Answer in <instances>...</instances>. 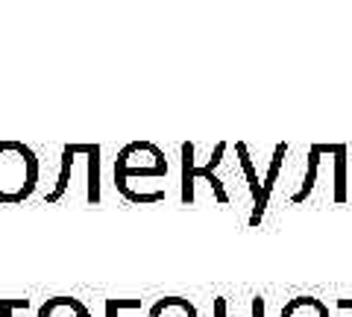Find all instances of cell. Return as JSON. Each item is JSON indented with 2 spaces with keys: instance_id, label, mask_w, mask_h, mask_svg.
<instances>
[{
  "instance_id": "cell-8",
  "label": "cell",
  "mask_w": 352,
  "mask_h": 317,
  "mask_svg": "<svg viewBox=\"0 0 352 317\" xmlns=\"http://www.w3.org/2000/svg\"><path fill=\"white\" fill-rule=\"evenodd\" d=\"M36 317H91V309L76 300V297H65V294H59V297H50L44 300L38 305Z\"/></svg>"
},
{
  "instance_id": "cell-6",
  "label": "cell",
  "mask_w": 352,
  "mask_h": 317,
  "mask_svg": "<svg viewBox=\"0 0 352 317\" xmlns=\"http://www.w3.org/2000/svg\"><path fill=\"white\" fill-rule=\"evenodd\" d=\"M80 153L85 159V203L97 206L103 200V147L100 144H80Z\"/></svg>"
},
{
  "instance_id": "cell-10",
  "label": "cell",
  "mask_w": 352,
  "mask_h": 317,
  "mask_svg": "<svg viewBox=\"0 0 352 317\" xmlns=\"http://www.w3.org/2000/svg\"><path fill=\"white\" fill-rule=\"evenodd\" d=\"M332 200L346 203V144L332 147Z\"/></svg>"
},
{
  "instance_id": "cell-2",
  "label": "cell",
  "mask_w": 352,
  "mask_h": 317,
  "mask_svg": "<svg viewBox=\"0 0 352 317\" xmlns=\"http://www.w3.org/2000/svg\"><path fill=\"white\" fill-rule=\"evenodd\" d=\"M229 144L226 141H217V144L208 150V159L206 162H197V144L194 141H182L179 144V159H182V177H179V188H182V203L191 206L197 200V182L206 179L208 188H212L214 200L220 206L229 203V194H226V185L220 179V165H223V156H226Z\"/></svg>"
},
{
  "instance_id": "cell-1",
  "label": "cell",
  "mask_w": 352,
  "mask_h": 317,
  "mask_svg": "<svg viewBox=\"0 0 352 317\" xmlns=\"http://www.w3.org/2000/svg\"><path fill=\"white\" fill-rule=\"evenodd\" d=\"M41 162L38 153L24 141H0V203L21 206L38 188Z\"/></svg>"
},
{
  "instance_id": "cell-4",
  "label": "cell",
  "mask_w": 352,
  "mask_h": 317,
  "mask_svg": "<svg viewBox=\"0 0 352 317\" xmlns=\"http://www.w3.org/2000/svg\"><path fill=\"white\" fill-rule=\"evenodd\" d=\"M285 156H288V144H276V147H273L270 162H267V171H264V179H261V194H258V200L252 203V212H250V221H247L252 229H256L264 221V212H267V206H270L273 188H276V182L282 177Z\"/></svg>"
},
{
  "instance_id": "cell-12",
  "label": "cell",
  "mask_w": 352,
  "mask_h": 317,
  "mask_svg": "<svg viewBox=\"0 0 352 317\" xmlns=\"http://www.w3.org/2000/svg\"><path fill=\"white\" fill-rule=\"evenodd\" d=\"M235 153H238V165H241V173H244V177H247L250 197H252V203H256V200H258V194H261V179H258V168H256V162H252V156H250L247 141H235Z\"/></svg>"
},
{
  "instance_id": "cell-13",
  "label": "cell",
  "mask_w": 352,
  "mask_h": 317,
  "mask_svg": "<svg viewBox=\"0 0 352 317\" xmlns=\"http://www.w3.org/2000/svg\"><path fill=\"white\" fill-rule=\"evenodd\" d=\"M250 309H252V317H264V314H267V303H264V297H252ZM212 317H229V300L226 297H214Z\"/></svg>"
},
{
  "instance_id": "cell-7",
  "label": "cell",
  "mask_w": 352,
  "mask_h": 317,
  "mask_svg": "<svg viewBox=\"0 0 352 317\" xmlns=\"http://www.w3.org/2000/svg\"><path fill=\"white\" fill-rule=\"evenodd\" d=\"M74 162H76V147L74 144H65L59 150V173H56V182L50 185L47 191H44V203H50V206H56L62 203L65 197H68L71 191V179H74Z\"/></svg>"
},
{
  "instance_id": "cell-14",
  "label": "cell",
  "mask_w": 352,
  "mask_h": 317,
  "mask_svg": "<svg viewBox=\"0 0 352 317\" xmlns=\"http://www.w3.org/2000/svg\"><path fill=\"white\" fill-rule=\"evenodd\" d=\"M132 309H141V300H106L103 314L106 317H118L120 311H132Z\"/></svg>"
},
{
  "instance_id": "cell-3",
  "label": "cell",
  "mask_w": 352,
  "mask_h": 317,
  "mask_svg": "<svg viewBox=\"0 0 352 317\" xmlns=\"http://www.w3.org/2000/svg\"><path fill=\"white\" fill-rule=\"evenodd\" d=\"M168 177V156L153 141H129L120 147L115 159V188L126 197L135 179H164Z\"/></svg>"
},
{
  "instance_id": "cell-5",
  "label": "cell",
  "mask_w": 352,
  "mask_h": 317,
  "mask_svg": "<svg viewBox=\"0 0 352 317\" xmlns=\"http://www.w3.org/2000/svg\"><path fill=\"white\" fill-rule=\"evenodd\" d=\"M326 156H332V144H311V147H308L302 182H300V188H296V191L291 194V203H305L308 197L314 194L317 182H320V171H323Z\"/></svg>"
},
{
  "instance_id": "cell-11",
  "label": "cell",
  "mask_w": 352,
  "mask_h": 317,
  "mask_svg": "<svg viewBox=\"0 0 352 317\" xmlns=\"http://www.w3.org/2000/svg\"><path fill=\"white\" fill-rule=\"evenodd\" d=\"M279 317H332L329 305L317 297H294L285 303V309Z\"/></svg>"
},
{
  "instance_id": "cell-16",
  "label": "cell",
  "mask_w": 352,
  "mask_h": 317,
  "mask_svg": "<svg viewBox=\"0 0 352 317\" xmlns=\"http://www.w3.org/2000/svg\"><path fill=\"white\" fill-rule=\"evenodd\" d=\"M340 309H352V300H338Z\"/></svg>"
},
{
  "instance_id": "cell-15",
  "label": "cell",
  "mask_w": 352,
  "mask_h": 317,
  "mask_svg": "<svg viewBox=\"0 0 352 317\" xmlns=\"http://www.w3.org/2000/svg\"><path fill=\"white\" fill-rule=\"evenodd\" d=\"M30 309V300H0V317H12L15 311H27Z\"/></svg>"
},
{
  "instance_id": "cell-9",
  "label": "cell",
  "mask_w": 352,
  "mask_h": 317,
  "mask_svg": "<svg viewBox=\"0 0 352 317\" xmlns=\"http://www.w3.org/2000/svg\"><path fill=\"white\" fill-rule=\"evenodd\" d=\"M147 317H200V311L188 297H159L150 305Z\"/></svg>"
}]
</instances>
